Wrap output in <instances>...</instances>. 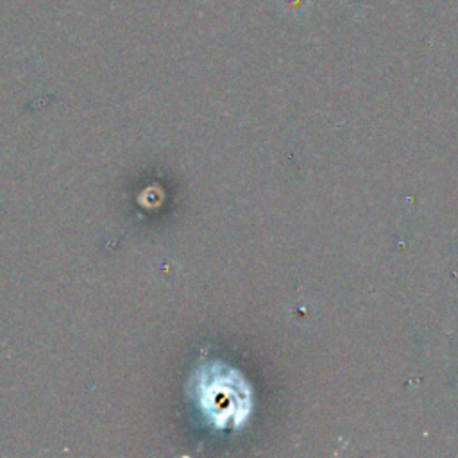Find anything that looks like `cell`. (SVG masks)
Returning <instances> with one entry per match:
<instances>
[{"instance_id": "cell-1", "label": "cell", "mask_w": 458, "mask_h": 458, "mask_svg": "<svg viewBox=\"0 0 458 458\" xmlns=\"http://www.w3.org/2000/svg\"><path fill=\"white\" fill-rule=\"evenodd\" d=\"M209 403L206 401V410L213 413L220 426H238L247 419L250 394L234 370L215 377L213 386H209Z\"/></svg>"}]
</instances>
